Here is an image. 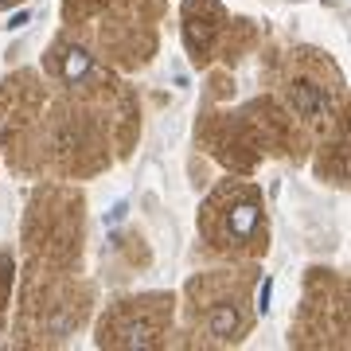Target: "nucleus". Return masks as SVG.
I'll use <instances>...</instances> for the list:
<instances>
[{"label": "nucleus", "instance_id": "f257e3e1", "mask_svg": "<svg viewBox=\"0 0 351 351\" xmlns=\"http://www.w3.org/2000/svg\"><path fill=\"white\" fill-rule=\"evenodd\" d=\"M94 289L75 274L47 262H32L20 289V308H16V336L36 348L63 343L75 336L82 320L90 316Z\"/></svg>", "mask_w": 351, "mask_h": 351}, {"label": "nucleus", "instance_id": "f03ea898", "mask_svg": "<svg viewBox=\"0 0 351 351\" xmlns=\"http://www.w3.org/2000/svg\"><path fill=\"white\" fill-rule=\"evenodd\" d=\"M254 269H211L184 285V332L199 348L242 343L254 324Z\"/></svg>", "mask_w": 351, "mask_h": 351}, {"label": "nucleus", "instance_id": "7ed1b4c3", "mask_svg": "<svg viewBox=\"0 0 351 351\" xmlns=\"http://www.w3.org/2000/svg\"><path fill=\"white\" fill-rule=\"evenodd\" d=\"M110 117L98 101L71 94L59 98L47 113L43 125V149H47V164L66 180L101 172L110 164Z\"/></svg>", "mask_w": 351, "mask_h": 351}, {"label": "nucleus", "instance_id": "20e7f679", "mask_svg": "<svg viewBox=\"0 0 351 351\" xmlns=\"http://www.w3.org/2000/svg\"><path fill=\"white\" fill-rule=\"evenodd\" d=\"M199 234L215 254L258 258L265 254V199L250 180H223L199 207Z\"/></svg>", "mask_w": 351, "mask_h": 351}, {"label": "nucleus", "instance_id": "39448f33", "mask_svg": "<svg viewBox=\"0 0 351 351\" xmlns=\"http://www.w3.org/2000/svg\"><path fill=\"white\" fill-rule=\"evenodd\" d=\"M24 250L32 262L75 269L82 254V195L66 184L36 188L24 215Z\"/></svg>", "mask_w": 351, "mask_h": 351}, {"label": "nucleus", "instance_id": "423d86ee", "mask_svg": "<svg viewBox=\"0 0 351 351\" xmlns=\"http://www.w3.org/2000/svg\"><path fill=\"white\" fill-rule=\"evenodd\" d=\"M172 316H176L172 293L121 297L106 308L94 343L98 348H160L172 336Z\"/></svg>", "mask_w": 351, "mask_h": 351}, {"label": "nucleus", "instance_id": "0eeeda50", "mask_svg": "<svg viewBox=\"0 0 351 351\" xmlns=\"http://www.w3.org/2000/svg\"><path fill=\"white\" fill-rule=\"evenodd\" d=\"M328 71L336 66L328 63L324 55L316 51H297L289 59V71L281 75V98H285V110L304 121V125H320L332 117V98L339 90V75L332 82H324Z\"/></svg>", "mask_w": 351, "mask_h": 351}, {"label": "nucleus", "instance_id": "6e6552de", "mask_svg": "<svg viewBox=\"0 0 351 351\" xmlns=\"http://www.w3.org/2000/svg\"><path fill=\"white\" fill-rule=\"evenodd\" d=\"M226 8L219 0H184V47L195 63H207L226 32Z\"/></svg>", "mask_w": 351, "mask_h": 351}, {"label": "nucleus", "instance_id": "1a4fd4ad", "mask_svg": "<svg viewBox=\"0 0 351 351\" xmlns=\"http://www.w3.org/2000/svg\"><path fill=\"white\" fill-rule=\"evenodd\" d=\"M43 71L66 90H82V86H90V82L98 78L94 55H90L82 43H75V39H66V36L55 39V47H51L47 59H43Z\"/></svg>", "mask_w": 351, "mask_h": 351}, {"label": "nucleus", "instance_id": "9d476101", "mask_svg": "<svg viewBox=\"0 0 351 351\" xmlns=\"http://www.w3.org/2000/svg\"><path fill=\"white\" fill-rule=\"evenodd\" d=\"M332 176L339 184H351V121L336 133V141L328 145V152L320 156V176Z\"/></svg>", "mask_w": 351, "mask_h": 351}, {"label": "nucleus", "instance_id": "9b49d317", "mask_svg": "<svg viewBox=\"0 0 351 351\" xmlns=\"http://www.w3.org/2000/svg\"><path fill=\"white\" fill-rule=\"evenodd\" d=\"M12 281H16V262L8 250H0V324L8 320V301H12Z\"/></svg>", "mask_w": 351, "mask_h": 351}]
</instances>
